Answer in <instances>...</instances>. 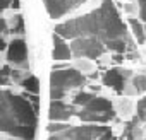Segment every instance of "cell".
Here are the masks:
<instances>
[{"label": "cell", "mask_w": 146, "mask_h": 140, "mask_svg": "<svg viewBox=\"0 0 146 140\" xmlns=\"http://www.w3.org/2000/svg\"><path fill=\"white\" fill-rule=\"evenodd\" d=\"M65 39L78 36H93L100 39L107 51L112 53H129L134 51V41L127 31V24L120 19V14L113 0H103L102 5L84 16L64 21L53 29Z\"/></svg>", "instance_id": "6da1fadb"}, {"label": "cell", "mask_w": 146, "mask_h": 140, "mask_svg": "<svg viewBox=\"0 0 146 140\" xmlns=\"http://www.w3.org/2000/svg\"><path fill=\"white\" fill-rule=\"evenodd\" d=\"M38 109L31 101L9 87H0V131L7 138H35Z\"/></svg>", "instance_id": "7a4b0ae2"}, {"label": "cell", "mask_w": 146, "mask_h": 140, "mask_svg": "<svg viewBox=\"0 0 146 140\" xmlns=\"http://www.w3.org/2000/svg\"><path fill=\"white\" fill-rule=\"evenodd\" d=\"M88 79L78 68H55L50 74V99H64L69 92L83 89Z\"/></svg>", "instance_id": "3957f363"}, {"label": "cell", "mask_w": 146, "mask_h": 140, "mask_svg": "<svg viewBox=\"0 0 146 140\" xmlns=\"http://www.w3.org/2000/svg\"><path fill=\"white\" fill-rule=\"evenodd\" d=\"M113 137V131L107 123H88L83 121V125H70L69 128L52 133L50 138L57 140H108Z\"/></svg>", "instance_id": "277c9868"}, {"label": "cell", "mask_w": 146, "mask_h": 140, "mask_svg": "<svg viewBox=\"0 0 146 140\" xmlns=\"http://www.w3.org/2000/svg\"><path fill=\"white\" fill-rule=\"evenodd\" d=\"M76 116L88 123H110L115 118V108L110 99L95 94L84 106L78 108Z\"/></svg>", "instance_id": "5b68a950"}, {"label": "cell", "mask_w": 146, "mask_h": 140, "mask_svg": "<svg viewBox=\"0 0 146 140\" xmlns=\"http://www.w3.org/2000/svg\"><path fill=\"white\" fill-rule=\"evenodd\" d=\"M70 51L72 56L76 58H90V60H98L103 53H107L105 44L93 38V36H78L70 39Z\"/></svg>", "instance_id": "8992f818"}, {"label": "cell", "mask_w": 146, "mask_h": 140, "mask_svg": "<svg viewBox=\"0 0 146 140\" xmlns=\"http://www.w3.org/2000/svg\"><path fill=\"white\" fill-rule=\"evenodd\" d=\"M5 60L9 67L29 70L28 65V46L23 36H11L7 46H5Z\"/></svg>", "instance_id": "52a82bcc"}, {"label": "cell", "mask_w": 146, "mask_h": 140, "mask_svg": "<svg viewBox=\"0 0 146 140\" xmlns=\"http://www.w3.org/2000/svg\"><path fill=\"white\" fill-rule=\"evenodd\" d=\"M131 77H132L131 70L113 67V68H107L105 72H103L102 82H103V86H107L108 89H112L115 94H122L124 87H125V84H127V80Z\"/></svg>", "instance_id": "ba28073f"}, {"label": "cell", "mask_w": 146, "mask_h": 140, "mask_svg": "<svg viewBox=\"0 0 146 140\" xmlns=\"http://www.w3.org/2000/svg\"><path fill=\"white\" fill-rule=\"evenodd\" d=\"M86 0H43L50 19H62L64 16L79 9Z\"/></svg>", "instance_id": "9c48e42d"}, {"label": "cell", "mask_w": 146, "mask_h": 140, "mask_svg": "<svg viewBox=\"0 0 146 140\" xmlns=\"http://www.w3.org/2000/svg\"><path fill=\"white\" fill-rule=\"evenodd\" d=\"M78 106L69 104L64 99H50V106H48V118L50 121H69V118L76 116Z\"/></svg>", "instance_id": "30bf717a"}, {"label": "cell", "mask_w": 146, "mask_h": 140, "mask_svg": "<svg viewBox=\"0 0 146 140\" xmlns=\"http://www.w3.org/2000/svg\"><path fill=\"white\" fill-rule=\"evenodd\" d=\"M52 41H53V51H52L53 61H67V60L72 58V51H70V46H69V39H65L60 34L53 33Z\"/></svg>", "instance_id": "8fae6325"}, {"label": "cell", "mask_w": 146, "mask_h": 140, "mask_svg": "<svg viewBox=\"0 0 146 140\" xmlns=\"http://www.w3.org/2000/svg\"><path fill=\"white\" fill-rule=\"evenodd\" d=\"M127 24H129L131 33H132L134 39L137 41V44H144L146 43V31H144V26L141 24V21L136 19V17H129Z\"/></svg>", "instance_id": "7c38bea8"}, {"label": "cell", "mask_w": 146, "mask_h": 140, "mask_svg": "<svg viewBox=\"0 0 146 140\" xmlns=\"http://www.w3.org/2000/svg\"><path fill=\"white\" fill-rule=\"evenodd\" d=\"M139 120H137V116H134L132 120H129L127 123H125V128H124V131H122V138H137V137H141L143 133H141V130H139Z\"/></svg>", "instance_id": "4fadbf2b"}, {"label": "cell", "mask_w": 146, "mask_h": 140, "mask_svg": "<svg viewBox=\"0 0 146 140\" xmlns=\"http://www.w3.org/2000/svg\"><path fill=\"white\" fill-rule=\"evenodd\" d=\"M19 86L23 87V92H29V94H38L40 92V82L33 74H29Z\"/></svg>", "instance_id": "5bb4252c"}, {"label": "cell", "mask_w": 146, "mask_h": 140, "mask_svg": "<svg viewBox=\"0 0 146 140\" xmlns=\"http://www.w3.org/2000/svg\"><path fill=\"white\" fill-rule=\"evenodd\" d=\"M131 89H132V94H141V92H146V75H134L131 77Z\"/></svg>", "instance_id": "9a60e30c"}, {"label": "cell", "mask_w": 146, "mask_h": 140, "mask_svg": "<svg viewBox=\"0 0 146 140\" xmlns=\"http://www.w3.org/2000/svg\"><path fill=\"white\" fill-rule=\"evenodd\" d=\"M74 68H78L79 72H83L84 75L86 74H95V67H93L90 58H78L74 61Z\"/></svg>", "instance_id": "2e32d148"}, {"label": "cell", "mask_w": 146, "mask_h": 140, "mask_svg": "<svg viewBox=\"0 0 146 140\" xmlns=\"http://www.w3.org/2000/svg\"><path fill=\"white\" fill-rule=\"evenodd\" d=\"M93 96H95V92H90V91H79V92L74 94V97H72V104L78 106V108H81V106H84Z\"/></svg>", "instance_id": "e0dca14e"}, {"label": "cell", "mask_w": 146, "mask_h": 140, "mask_svg": "<svg viewBox=\"0 0 146 140\" xmlns=\"http://www.w3.org/2000/svg\"><path fill=\"white\" fill-rule=\"evenodd\" d=\"M9 39H11V33H9V29H7V26H5L4 17L0 16V50H5Z\"/></svg>", "instance_id": "ac0fdd59"}, {"label": "cell", "mask_w": 146, "mask_h": 140, "mask_svg": "<svg viewBox=\"0 0 146 140\" xmlns=\"http://www.w3.org/2000/svg\"><path fill=\"white\" fill-rule=\"evenodd\" d=\"M136 116L141 123H146V96L141 97L136 104Z\"/></svg>", "instance_id": "d6986e66"}, {"label": "cell", "mask_w": 146, "mask_h": 140, "mask_svg": "<svg viewBox=\"0 0 146 140\" xmlns=\"http://www.w3.org/2000/svg\"><path fill=\"white\" fill-rule=\"evenodd\" d=\"M70 125L67 123V121H50L48 123V131H50V135L52 133H57V131H62V130H65V128H69Z\"/></svg>", "instance_id": "ffe728a7"}, {"label": "cell", "mask_w": 146, "mask_h": 140, "mask_svg": "<svg viewBox=\"0 0 146 140\" xmlns=\"http://www.w3.org/2000/svg\"><path fill=\"white\" fill-rule=\"evenodd\" d=\"M137 9H139V19L146 22V0H137Z\"/></svg>", "instance_id": "44dd1931"}, {"label": "cell", "mask_w": 146, "mask_h": 140, "mask_svg": "<svg viewBox=\"0 0 146 140\" xmlns=\"http://www.w3.org/2000/svg\"><path fill=\"white\" fill-rule=\"evenodd\" d=\"M9 5H11V0H0V14H2Z\"/></svg>", "instance_id": "7402d4cb"}, {"label": "cell", "mask_w": 146, "mask_h": 140, "mask_svg": "<svg viewBox=\"0 0 146 140\" xmlns=\"http://www.w3.org/2000/svg\"><path fill=\"white\" fill-rule=\"evenodd\" d=\"M144 24H146V22H144ZM144 31H146V26H144Z\"/></svg>", "instance_id": "603a6c76"}]
</instances>
